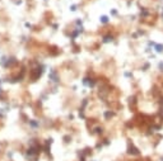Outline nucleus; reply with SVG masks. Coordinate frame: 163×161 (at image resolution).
<instances>
[{
	"label": "nucleus",
	"instance_id": "1",
	"mask_svg": "<svg viewBox=\"0 0 163 161\" xmlns=\"http://www.w3.org/2000/svg\"><path fill=\"white\" fill-rule=\"evenodd\" d=\"M157 51H158V52L163 51V46H159V45H158V46H157Z\"/></svg>",
	"mask_w": 163,
	"mask_h": 161
},
{
	"label": "nucleus",
	"instance_id": "2",
	"mask_svg": "<svg viewBox=\"0 0 163 161\" xmlns=\"http://www.w3.org/2000/svg\"><path fill=\"white\" fill-rule=\"evenodd\" d=\"M162 161H163V160H162Z\"/></svg>",
	"mask_w": 163,
	"mask_h": 161
}]
</instances>
